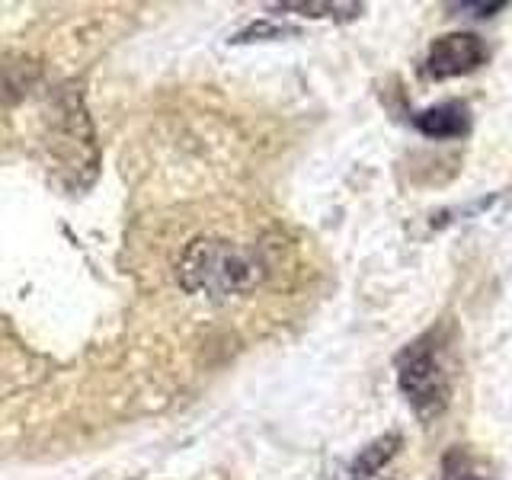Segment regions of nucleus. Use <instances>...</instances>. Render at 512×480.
Returning a JSON list of instances; mask_svg holds the SVG:
<instances>
[{
    "label": "nucleus",
    "instance_id": "nucleus-1",
    "mask_svg": "<svg viewBox=\"0 0 512 480\" xmlns=\"http://www.w3.org/2000/svg\"><path fill=\"white\" fill-rule=\"evenodd\" d=\"M176 279L189 295L231 298L260 285L263 263L253 250L221 237H199L183 250Z\"/></svg>",
    "mask_w": 512,
    "mask_h": 480
},
{
    "label": "nucleus",
    "instance_id": "nucleus-2",
    "mask_svg": "<svg viewBox=\"0 0 512 480\" xmlns=\"http://www.w3.org/2000/svg\"><path fill=\"white\" fill-rule=\"evenodd\" d=\"M397 384L407 394L413 413L420 420H436L448 407V394H452V378L442 359V349L436 340V330L423 333L397 356Z\"/></svg>",
    "mask_w": 512,
    "mask_h": 480
},
{
    "label": "nucleus",
    "instance_id": "nucleus-3",
    "mask_svg": "<svg viewBox=\"0 0 512 480\" xmlns=\"http://www.w3.org/2000/svg\"><path fill=\"white\" fill-rule=\"evenodd\" d=\"M487 58L490 45L480 36H474V32H448V36H439L429 45L423 74L429 80H452L477 71L480 64H487Z\"/></svg>",
    "mask_w": 512,
    "mask_h": 480
},
{
    "label": "nucleus",
    "instance_id": "nucleus-4",
    "mask_svg": "<svg viewBox=\"0 0 512 480\" xmlns=\"http://www.w3.org/2000/svg\"><path fill=\"white\" fill-rule=\"evenodd\" d=\"M416 132L426 135V138H436V141H448V138H464L471 132V112L461 100H445L436 103L423 112L413 116Z\"/></svg>",
    "mask_w": 512,
    "mask_h": 480
},
{
    "label": "nucleus",
    "instance_id": "nucleus-5",
    "mask_svg": "<svg viewBox=\"0 0 512 480\" xmlns=\"http://www.w3.org/2000/svg\"><path fill=\"white\" fill-rule=\"evenodd\" d=\"M400 432H388V436H378L372 445H365L359 458L349 464V480H368V477H375L384 464H388L394 455H397V448H400Z\"/></svg>",
    "mask_w": 512,
    "mask_h": 480
},
{
    "label": "nucleus",
    "instance_id": "nucleus-6",
    "mask_svg": "<svg viewBox=\"0 0 512 480\" xmlns=\"http://www.w3.org/2000/svg\"><path fill=\"white\" fill-rule=\"evenodd\" d=\"M269 10H285V13H301V16H314V20H320V16H330V20L336 23H346V20H356V16L365 10L362 4H308V0H288V4H272Z\"/></svg>",
    "mask_w": 512,
    "mask_h": 480
},
{
    "label": "nucleus",
    "instance_id": "nucleus-7",
    "mask_svg": "<svg viewBox=\"0 0 512 480\" xmlns=\"http://www.w3.org/2000/svg\"><path fill=\"white\" fill-rule=\"evenodd\" d=\"M442 480H490L487 474H480L471 468V458L461 452V448H455V452L445 455V474Z\"/></svg>",
    "mask_w": 512,
    "mask_h": 480
},
{
    "label": "nucleus",
    "instance_id": "nucleus-8",
    "mask_svg": "<svg viewBox=\"0 0 512 480\" xmlns=\"http://www.w3.org/2000/svg\"><path fill=\"white\" fill-rule=\"evenodd\" d=\"M288 29L282 26H269V23H253L247 32H240L234 42H256V39H272V36H285Z\"/></svg>",
    "mask_w": 512,
    "mask_h": 480
},
{
    "label": "nucleus",
    "instance_id": "nucleus-9",
    "mask_svg": "<svg viewBox=\"0 0 512 480\" xmlns=\"http://www.w3.org/2000/svg\"><path fill=\"white\" fill-rule=\"evenodd\" d=\"M509 4L506 0H496V4H474V0H468V4H448V10H464V13H471V16H493V13H500V10H506Z\"/></svg>",
    "mask_w": 512,
    "mask_h": 480
}]
</instances>
